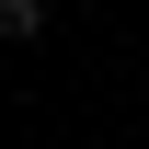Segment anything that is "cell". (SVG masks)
Listing matches in <instances>:
<instances>
[{"instance_id":"obj_1","label":"cell","mask_w":149,"mask_h":149,"mask_svg":"<svg viewBox=\"0 0 149 149\" xmlns=\"http://www.w3.org/2000/svg\"><path fill=\"white\" fill-rule=\"evenodd\" d=\"M46 35V0H0V46H35Z\"/></svg>"}]
</instances>
